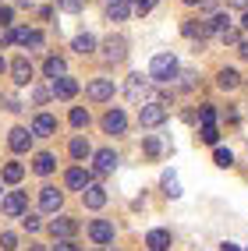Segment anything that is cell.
<instances>
[{"mask_svg": "<svg viewBox=\"0 0 248 251\" xmlns=\"http://www.w3.org/2000/svg\"><path fill=\"white\" fill-rule=\"evenodd\" d=\"M0 248H4V251H14V248H18V237H14V233H0Z\"/></svg>", "mask_w": 248, "mask_h": 251, "instance_id": "obj_36", "label": "cell"}, {"mask_svg": "<svg viewBox=\"0 0 248 251\" xmlns=\"http://www.w3.org/2000/svg\"><path fill=\"white\" fill-rule=\"evenodd\" d=\"M198 121H202V124H213V121H217V110H213V106L206 103L202 110H198Z\"/></svg>", "mask_w": 248, "mask_h": 251, "instance_id": "obj_35", "label": "cell"}, {"mask_svg": "<svg viewBox=\"0 0 248 251\" xmlns=\"http://www.w3.org/2000/svg\"><path fill=\"white\" fill-rule=\"evenodd\" d=\"M0 209H4V216L18 220V216H25V212H28V195H25V191H11V195H4Z\"/></svg>", "mask_w": 248, "mask_h": 251, "instance_id": "obj_4", "label": "cell"}, {"mask_svg": "<svg viewBox=\"0 0 248 251\" xmlns=\"http://www.w3.org/2000/svg\"><path fill=\"white\" fill-rule=\"evenodd\" d=\"M64 184H68L71 191H85L92 184V177H89V170H82V166H71V170L64 174Z\"/></svg>", "mask_w": 248, "mask_h": 251, "instance_id": "obj_13", "label": "cell"}, {"mask_svg": "<svg viewBox=\"0 0 248 251\" xmlns=\"http://www.w3.org/2000/svg\"><path fill=\"white\" fill-rule=\"evenodd\" d=\"M11 18H14V11H11V7H0V25L7 28V25H11Z\"/></svg>", "mask_w": 248, "mask_h": 251, "instance_id": "obj_39", "label": "cell"}, {"mask_svg": "<svg viewBox=\"0 0 248 251\" xmlns=\"http://www.w3.org/2000/svg\"><path fill=\"white\" fill-rule=\"evenodd\" d=\"M71 50H75V53H82V57H85V53H92V50H96V36H89V32H82V36H75Z\"/></svg>", "mask_w": 248, "mask_h": 251, "instance_id": "obj_23", "label": "cell"}, {"mask_svg": "<svg viewBox=\"0 0 248 251\" xmlns=\"http://www.w3.org/2000/svg\"><path fill=\"white\" fill-rule=\"evenodd\" d=\"M43 75H46V78H60V75H64V60H60V57H46Z\"/></svg>", "mask_w": 248, "mask_h": 251, "instance_id": "obj_27", "label": "cell"}, {"mask_svg": "<svg viewBox=\"0 0 248 251\" xmlns=\"http://www.w3.org/2000/svg\"><path fill=\"white\" fill-rule=\"evenodd\" d=\"M230 18L227 14H213V18L206 22V32H213V36H223V32H230V25H227Z\"/></svg>", "mask_w": 248, "mask_h": 251, "instance_id": "obj_24", "label": "cell"}, {"mask_svg": "<svg viewBox=\"0 0 248 251\" xmlns=\"http://www.w3.org/2000/svg\"><path fill=\"white\" fill-rule=\"evenodd\" d=\"M57 7L68 11V14H78L82 7H85V0H57Z\"/></svg>", "mask_w": 248, "mask_h": 251, "instance_id": "obj_33", "label": "cell"}, {"mask_svg": "<svg viewBox=\"0 0 248 251\" xmlns=\"http://www.w3.org/2000/svg\"><path fill=\"white\" fill-rule=\"evenodd\" d=\"M22 177H25V166H22V163H7V166H4V180H7V184H18Z\"/></svg>", "mask_w": 248, "mask_h": 251, "instance_id": "obj_28", "label": "cell"}, {"mask_svg": "<svg viewBox=\"0 0 248 251\" xmlns=\"http://www.w3.org/2000/svg\"><path fill=\"white\" fill-rule=\"evenodd\" d=\"M131 14V7L124 4V0H113V4H107V22H124Z\"/></svg>", "mask_w": 248, "mask_h": 251, "instance_id": "obj_22", "label": "cell"}, {"mask_svg": "<svg viewBox=\"0 0 248 251\" xmlns=\"http://www.w3.org/2000/svg\"><path fill=\"white\" fill-rule=\"evenodd\" d=\"M68 152H71V159H89V152H92V149H89V142L85 138H71V145H68Z\"/></svg>", "mask_w": 248, "mask_h": 251, "instance_id": "obj_25", "label": "cell"}, {"mask_svg": "<svg viewBox=\"0 0 248 251\" xmlns=\"http://www.w3.org/2000/svg\"><path fill=\"white\" fill-rule=\"evenodd\" d=\"M82 202H85L89 209H103L107 205V191L99 188V184H89V188L82 191Z\"/></svg>", "mask_w": 248, "mask_h": 251, "instance_id": "obj_17", "label": "cell"}, {"mask_svg": "<svg viewBox=\"0 0 248 251\" xmlns=\"http://www.w3.org/2000/svg\"><path fill=\"white\" fill-rule=\"evenodd\" d=\"M14 39H18L25 50H39L43 46V32H36V28H14Z\"/></svg>", "mask_w": 248, "mask_h": 251, "instance_id": "obj_18", "label": "cell"}, {"mask_svg": "<svg viewBox=\"0 0 248 251\" xmlns=\"http://www.w3.org/2000/svg\"><path fill=\"white\" fill-rule=\"evenodd\" d=\"M68 121H71V127H85V124H89V110H82V106H75V110L68 113Z\"/></svg>", "mask_w": 248, "mask_h": 251, "instance_id": "obj_31", "label": "cell"}, {"mask_svg": "<svg viewBox=\"0 0 248 251\" xmlns=\"http://www.w3.org/2000/svg\"><path fill=\"white\" fill-rule=\"evenodd\" d=\"M32 170H36L39 177H50V174L57 170V156H50V152H39V156H36V163H32Z\"/></svg>", "mask_w": 248, "mask_h": 251, "instance_id": "obj_20", "label": "cell"}, {"mask_svg": "<svg viewBox=\"0 0 248 251\" xmlns=\"http://www.w3.org/2000/svg\"><path fill=\"white\" fill-rule=\"evenodd\" d=\"M22 226H25V230H28V233H36V230H39V226H43V223H39V220H36V216H28V212H25V216H22Z\"/></svg>", "mask_w": 248, "mask_h": 251, "instance_id": "obj_37", "label": "cell"}, {"mask_svg": "<svg viewBox=\"0 0 248 251\" xmlns=\"http://www.w3.org/2000/svg\"><path fill=\"white\" fill-rule=\"evenodd\" d=\"M18 4H28V0H18Z\"/></svg>", "mask_w": 248, "mask_h": 251, "instance_id": "obj_49", "label": "cell"}, {"mask_svg": "<svg viewBox=\"0 0 248 251\" xmlns=\"http://www.w3.org/2000/svg\"><path fill=\"white\" fill-rule=\"evenodd\" d=\"M128 57V43L121 39V36H110L107 43H103V60H110V64H121Z\"/></svg>", "mask_w": 248, "mask_h": 251, "instance_id": "obj_6", "label": "cell"}, {"mask_svg": "<svg viewBox=\"0 0 248 251\" xmlns=\"http://www.w3.org/2000/svg\"><path fill=\"white\" fill-rule=\"evenodd\" d=\"M4 68H7V64H4V57H0V75H4Z\"/></svg>", "mask_w": 248, "mask_h": 251, "instance_id": "obj_47", "label": "cell"}, {"mask_svg": "<svg viewBox=\"0 0 248 251\" xmlns=\"http://www.w3.org/2000/svg\"><path fill=\"white\" fill-rule=\"evenodd\" d=\"M163 121H167V106L163 103H142V110H138V124L142 127H160Z\"/></svg>", "mask_w": 248, "mask_h": 251, "instance_id": "obj_3", "label": "cell"}, {"mask_svg": "<svg viewBox=\"0 0 248 251\" xmlns=\"http://www.w3.org/2000/svg\"><path fill=\"white\" fill-rule=\"evenodd\" d=\"M117 152H113V149H99V152H96V159H92V170L96 174H113V170H117Z\"/></svg>", "mask_w": 248, "mask_h": 251, "instance_id": "obj_8", "label": "cell"}, {"mask_svg": "<svg viewBox=\"0 0 248 251\" xmlns=\"http://www.w3.org/2000/svg\"><path fill=\"white\" fill-rule=\"evenodd\" d=\"M75 92H78V81L68 75L54 78V85H50V96H57V99H75Z\"/></svg>", "mask_w": 248, "mask_h": 251, "instance_id": "obj_9", "label": "cell"}, {"mask_svg": "<svg viewBox=\"0 0 248 251\" xmlns=\"http://www.w3.org/2000/svg\"><path fill=\"white\" fill-rule=\"evenodd\" d=\"M241 25H245V28H248V11H245V18H241Z\"/></svg>", "mask_w": 248, "mask_h": 251, "instance_id": "obj_46", "label": "cell"}, {"mask_svg": "<svg viewBox=\"0 0 248 251\" xmlns=\"http://www.w3.org/2000/svg\"><path fill=\"white\" fill-rule=\"evenodd\" d=\"M32 138H50V135H54V131H57V121H54V117H50V113H39L36 117V121H32Z\"/></svg>", "mask_w": 248, "mask_h": 251, "instance_id": "obj_14", "label": "cell"}, {"mask_svg": "<svg viewBox=\"0 0 248 251\" xmlns=\"http://www.w3.org/2000/svg\"><path fill=\"white\" fill-rule=\"evenodd\" d=\"M103 131H107V135H124V131H128L124 110H110V113L103 117Z\"/></svg>", "mask_w": 248, "mask_h": 251, "instance_id": "obj_11", "label": "cell"}, {"mask_svg": "<svg viewBox=\"0 0 248 251\" xmlns=\"http://www.w3.org/2000/svg\"><path fill=\"white\" fill-rule=\"evenodd\" d=\"M32 251H46V248H39V244H32Z\"/></svg>", "mask_w": 248, "mask_h": 251, "instance_id": "obj_48", "label": "cell"}, {"mask_svg": "<svg viewBox=\"0 0 248 251\" xmlns=\"http://www.w3.org/2000/svg\"><path fill=\"white\" fill-rule=\"evenodd\" d=\"M217 85H220V89H238V85H241V75H238L234 68H220Z\"/></svg>", "mask_w": 248, "mask_h": 251, "instance_id": "obj_21", "label": "cell"}, {"mask_svg": "<svg viewBox=\"0 0 248 251\" xmlns=\"http://www.w3.org/2000/svg\"><path fill=\"white\" fill-rule=\"evenodd\" d=\"M220 248H223V251H241L238 244H230V241H227V244H220Z\"/></svg>", "mask_w": 248, "mask_h": 251, "instance_id": "obj_44", "label": "cell"}, {"mask_svg": "<svg viewBox=\"0 0 248 251\" xmlns=\"http://www.w3.org/2000/svg\"><path fill=\"white\" fill-rule=\"evenodd\" d=\"M145 152H149V156H160V152H163V145H160L153 135H149V138H145Z\"/></svg>", "mask_w": 248, "mask_h": 251, "instance_id": "obj_38", "label": "cell"}, {"mask_svg": "<svg viewBox=\"0 0 248 251\" xmlns=\"http://www.w3.org/2000/svg\"><path fill=\"white\" fill-rule=\"evenodd\" d=\"M64 205V191H57V188H50V184H46V188L39 191V209L43 212H57Z\"/></svg>", "mask_w": 248, "mask_h": 251, "instance_id": "obj_10", "label": "cell"}, {"mask_svg": "<svg viewBox=\"0 0 248 251\" xmlns=\"http://www.w3.org/2000/svg\"><path fill=\"white\" fill-rule=\"evenodd\" d=\"M198 138H202L206 145H217V142H220V131H217V124H202V131H198Z\"/></svg>", "mask_w": 248, "mask_h": 251, "instance_id": "obj_29", "label": "cell"}, {"mask_svg": "<svg viewBox=\"0 0 248 251\" xmlns=\"http://www.w3.org/2000/svg\"><path fill=\"white\" fill-rule=\"evenodd\" d=\"M11 75H14V85H28L32 81V64H28V57H18L11 64Z\"/></svg>", "mask_w": 248, "mask_h": 251, "instance_id": "obj_19", "label": "cell"}, {"mask_svg": "<svg viewBox=\"0 0 248 251\" xmlns=\"http://www.w3.org/2000/svg\"><path fill=\"white\" fill-rule=\"evenodd\" d=\"M89 237H92L96 244H113V223H110V220H96V223L89 226Z\"/></svg>", "mask_w": 248, "mask_h": 251, "instance_id": "obj_15", "label": "cell"}, {"mask_svg": "<svg viewBox=\"0 0 248 251\" xmlns=\"http://www.w3.org/2000/svg\"><path fill=\"white\" fill-rule=\"evenodd\" d=\"M181 32H185V39H202V36H206V25L195 22V18H188L185 25H181Z\"/></svg>", "mask_w": 248, "mask_h": 251, "instance_id": "obj_26", "label": "cell"}, {"mask_svg": "<svg viewBox=\"0 0 248 251\" xmlns=\"http://www.w3.org/2000/svg\"><path fill=\"white\" fill-rule=\"evenodd\" d=\"M213 163L227 170V166H234V152H230V149H217V152H213Z\"/></svg>", "mask_w": 248, "mask_h": 251, "instance_id": "obj_30", "label": "cell"}, {"mask_svg": "<svg viewBox=\"0 0 248 251\" xmlns=\"http://www.w3.org/2000/svg\"><path fill=\"white\" fill-rule=\"evenodd\" d=\"M185 4H188V7H195V4H206V0H185Z\"/></svg>", "mask_w": 248, "mask_h": 251, "instance_id": "obj_45", "label": "cell"}, {"mask_svg": "<svg viewBox=\"0 0 248 251\" xmlns=\"http://www.w3.org/2000/svg\"><path fill=\"white\" fill-rule=\"evenodd\" d=\"M181 75V64L174 53H156L153 64H149V78L156 81V85H167V81H174Z\"/></svg>", "mask_w": 248, "mask_h": 251, "instance_id": "obj_1", "label": "cell"}, {"mask_svg": "<svg viewBox=\"0 0 248 251\" xmlns=\"http://www.w3.org/2000/svg\"><path fill=\"white\" fill-rule=\"evenodd\" d=\"M54 251H78V248H75L71 241H57V248H54Z\"/></svg>", "mask_w": 248, "mask_h": 251, "instance_id": "obj_42", "label": "cell"}, {"mask_svg": "<svg viewBox=\"0 0 248 251\" xmlns=\"http://www.w3.org/2000/svg\"><path fill=\"white\" fill-rule=\"evenodd\" d=\"M50 233H54L57 241H71L75 233H78V223L71 220V216H57V220L50 223Z\"/></svg>", "mask_w": 248, "mask_h": 251, "instance_id": "obj_7", "label": "cell"}, {"mask_svg": "<svg viewBox=\"0 0 248 251\" xmlns=\"http://www.w3.org/2000/svg\"><path fill=\"white\" fill-rule=\"evenodd\" d=\"M85 96L92 99V103H107V99H113V78H96V81H89Z\"/></svg>", "mask_w": 248, "mask_h": 251, "instance_id": "obj_5", "label": "cell"}, {"mask_svg": "<svg viewBox=\"0 0 248 251\" xmlns=\"http://www.w3.org/2000/svg\"><path fill=\"white\" fill-rule=\"evenodd\" d=\"M145 248L149 251H170V230H149L145 233Z\"/></svg>", "mask_w": 248, "mask_h": 251, "instance_id": "obj_16", "label": "cell"}, {"mask_svg": "<svg viewBox=\"0 0 248 251\" xmlns=\"http://www.w3.org/2000/svg\"><path fill=\"white\" fill-rule=\"evenodd\" d=\"M7 145H11V152H28V145H32V131H28V127H11Z\"/></svg>", "mask_w": 248, "mask_h": 251, "instance_id": "obj_12", "label": "cell"}, {"mask_svg": "<svg viewBox=\"0 0 248 251\" xmlns=\"http://www.w3.org/2000/svg\"><path fill=\"white\" fill-rule=\"evenodd\" d=\"M238 53H241V57L248 60V43H241V46H238Z\"/></svg>", "mask_w": 248, "mask_h": 251, "instance_id": "obj_43", "label": "cell"}, {"mask_svg": "<svg viewBox=\"0 0 248 251\" xmlns=\"http://www.w3.org/2000/svg\"><path fill=\"white\" fill-rule=\"evenodd\" d=\"M0 43H4V46L14 43V32H11V28H0Z\"/></svg>", "mask_w": 248, "mask_h": 251, "instance_id": "obj_41", "label": "cell"}, {"mask_svg": "<svg viewBox=\"0 0 248 251\" xmlns=\"http://www.w3.org/2000/svg\"><path fill=\"white\" fill-rule=\"evenodd\" d=\"M163 191H167L170 198H177V195H181V188H177V177H174V170H167V174H163Z\"/></svg>", "mask_w": 248, "mask_h": 251, "instance_id": "obj_32", "label": "cell"}, {"mask_svg": "<svg viewBox=\"0 0 248 251\" xmlns=\"http://www.w3.org/2000/svg\"><path fill=\"white\" fill-rule=\"evenodd\" d=\"M110 4H113V0H110Z\"/></svg>", "mask_w": 248, "mask_h": 251, "instance_id": "obj_50", "label": "cell"}, {"mask_svg": "<svg viewBox=\"0 0 248 251\" xmlns=\"http://www.w3.org/2000/svg\"><path fill=\"white\" fill-rule=\"evenodd\" d=\"M32 99H36V103H46V99H50V89H36V92H32Z\"/></svg>", "mask_w": 248, "mask_h": 251, "instance_id": "obj_40", "label": "cell"}, {"mask_svg": "<svg viewBox=\"0 0 248 251\" xmlns=\"http://www.w3.org/2000/svg\"><path fill=\"white\" fill-rule=\"evenodd\" d=\"M153 7H156V0H135V4H131V11H135V14H149Z\"/></svg>", "mask_w": 248, "mask_h": 251, "instance_id": "obj_34", "label": "cell"}, {"mask_svg": "<svg viewBox=\"0 0 248 251\" xmlns=\"http://www.w3.org/2000/svg\"><path fill=\"white\" fill-rule=\"evenodd\" d=\"M149 89H153V78L142 75V71H135V75L128 78V85H124V96L131 99V103H145V99H149Z\"/></svg>", "mask_w": 248, "mask_h": 251, "instance_id": "obj_2", "label": "cell"}]
</instances>
